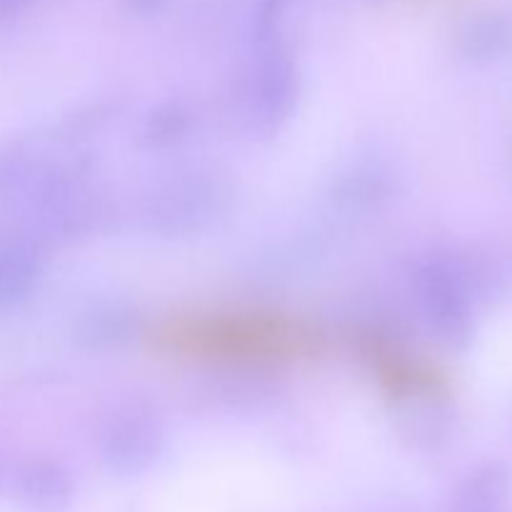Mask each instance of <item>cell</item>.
Segmentation results:
<instances>
[{
  "label": "cell",
  "instance_id": "cell-1",
  "mask_svg": "<svg viewBox=\"0 0 512 512\" xmlns=\"http://www.w3.org/2000/svg\"><path fill=\"white\" fill-rule=\"evenodd\" d=\"M238 188L218 168H188L150 188L140 203V228L158 238H193L233 210Z\"/></svg>",
  "mask_w": 512,
  "mask_h": 512
},
{
  "label": "cell",
  "instance_id": "cell-2",
  "mask_svg": "<svg viewBox=\"0 0 512 512\" xmlns=\"http://www.w3.org/2000/svg\"><path fill=\"white\" fill-rule=\"evenodd\" d=\"M303 95L298 60L278 38L260 40L253 63L235 90L243 128L253 135H275L295 115Z\"/></svg>",
  "mask_w": 512,
  "mask_h": 512
},
{
  "label": "cell",
  "instance_id": "cell-3",
  "mask_svg": "<svg viewBox=\"0 0 512 512\" xmlns=\"http://www.w3.org/2000/svg\"><path fill=\"white\" fill-rule=\"evenodd\" d=\"M415 308L428 333L448 350L463 353L478 333V305L463 288L443 255L420 258L410 270Z\"/></svg>",
  "mask_w": 512,
  "mask_h": 512
},
{
  "label": "cell",
  "instance_id": "cell-4",
  "mask_svg": "<svg viewBox=\"0 0 512 512\" xmlns=\"http://www.w3.org/2000/svg\"><path fill=\"white\" fill-rule=\"evenodd\" d=\"M168 428L148 410H123L100 433V460L115 478H140L168 453Z\"/></svg>",
  "mask_w": 512,
  "mask_h": 512
},
{
  "label": "cell",
  "instance_id": "cell-5",
  "mask_svg": "<svg viewBox=\"0 0 512 512\" xmlns=\"http://www.w3.org/2000/svg\"><path fill=\"white\" fill-rule=\"evenodd\" d=\"M400 190V173L385 158H360L330 180L328 198L348 213L383 208Z\"/></svg>",
  "mask_w": 512,
  "mask_h": 512
},
{
  "label": "cell",
  "instance_id": "cell-6",
  "mask_svg": "<svg viewBox=\"0 0 512 512\" xmlns=\"http://www.w3.org/2000/svg\"><path fill=\"white\" fill-rule=\"evenodd\" d=\"M393 425L408 448L433 453L450 440L455 413L448 400L433 393L403 395L393 405Z\"/></svg>",
  "mask_w": 512,
  "mask_h": 512
},
{
  "label": "cell",
  "instance_id": "cell-7",
  "mask_svg": "<svg viewBox=\"0 0 512 512\" xmlns=\"http://www.w3.org/2000/svg\"><path fill=\"white\" fill-rule=\"evenodd\" d=\"M10 493L25 512H68L73 508L75 485L58 460L33 458L10 475Z\"/></svg>",
  "mask_w": 512,
  "mask_h": 512
},
{
  "label": "cell",
  "instance_id": "cell-8",
  "mask_svg": "<svg viewBox=\"0 0 512 512\" xmlns=\"http://www.w3.org/2000/svg\"><path fill=\"white\" fill-rule=\"evenodd\" d=\"M140 313L123 303H100L73 323V340L85 353H120L138 340Z\"/></svg>",
  "mask_w": 512,
  "mask_h": 512
},
{
  "label": "cell",
  "instance_id": "cell-9",
  "mask_svg": "<svg viewBox=\"0 0 512 512\" xmlns=\"http://www.w3.org/2000/svg\"><path fill=\"white\" fill-rule=\"evenodd\" d=\"M43 258L33 240H0V308H15L38 290Z\"/></svg>",
  "mask_w": 512,
  "mask_h": 512
},
{
  "label": "cell",
  "instance_id": "cell-10",
  "mask_svg": "<svg viewBox=\"0 0 512 512\" xmlns=\"http://www.w3.org/2000/svg\"><path fill=\"white\" fill-rule=\"evenodd\" d=\"M510 470L500 460H483L468 470L453 495L450 512H508Z\"/></svg>",
  "mask_w": 512,
  "mask_h": 512
},
{
  "label": "cell",
  "instance_id": "cell-11",
  "mask_svg": "<svg viewBox=\"0 0 512 512\" xmlns=\"http://www.w3.org/2000/svg\"><path fill=\"white\" fill-rule=\"evenodd\" d=\"M438 253L443 255V260L453 270L455 278L468 290V295L475 300L478 310L488 308V305L498 303L503 298V270H500V265L488 253H480V250L473 248H448L438 250Z\"/></svg>",
  "mask_w": 512,
  "mask_h": 512
},
{
  "label": "cell",
  "instance_id": "cell-12",
  "mask_svg": "<svg viewBox=\"0 0 512 512\" xmlns=\"http://www.w3.org/2000/svg\"><path fill=\"white\" fill-rule=\"evenodd\" d=\"M198 113L188 100H165L155 105L140 123L135 143L143 150H173L193 138Z\"/></svg>",
  "mask_w": 512,
  "mask_h": 512
},
{
  "label": "cell",
  "instance_id": "cell-13",
  "mask_svg": "<svg viewBox=\"0 0 512 512\" xmlns=\"http://www.w3.org/2000/svg\"><path fill=\"white\" fill-rule=\"evenodd\" d=\"M120 108H123V105H120V100L115 98L85 100V103L65 110L58 120H53L48 133L43 135V140L60 143L65 145V148H80L85 140L103 133V130L118 118Z\"/></svg>",
  "mask_w": 512,
  "mask_h": 512
},
{
  "label": "cell",
  "instance_id": "cell-14",
  "mask_svg": "<svg viewBox=\"0 0 512 512\" xmlns=\"http://www.w3.org/2000/svg\"><path fill=\"white\" fill-rule=\"evenodd\" d=\"M512 45V25L508 18L495 13L475 15L455 35V50L463 60L475 65L493 63L503 58Z\"/></svg>",
  "mask_w": 512,
  "mask_h": 512
},
{
  "label": "cell",
  "instance_id": "cell-15",
  "mask_svg": "<svg viewBox=\"0 0 512 512\" xmlns=\"http://www.w3.org/2000/svg\"><path fill=\"white\" fill-rule=\"evenodd\" d=\"M43 165L40 138H10L0 143V195L23 193Z\"/></svg>",
  "mask_w": 512,
  "mask_h": 512
},
{
  "label": "cell",
  "instance_id": "cell-16",
  "mask_svg": "<svg viewBox=\"0 0 512 512\" xmlns=\"http://www.w3.org/2000/svg\"><path fill=\"white\" fill-rule=\"evenodd\" d=\"M295 0H258V13H255V38L270 40L278 38V25L283 15L288 13Z\"/></svg>",
  "mask_w": 512,
  "mask_h": 512
},
{
  "label": "cell",
  "instance_id": "cell-17",
  "mask_svg": "<svg viewBox=\"0 0 512 512\" xmlns=\"http://www.w3.org/2000/svg\"><path fill=\"white\" fill-rule=\"evenodd\" d=\"M120 3H123V8L133 15H150L155 13V10L163 8L168 0H120Z\"/></svg>",
  "mask_w": 512,
  "mask_h": 512
},
{
  "label": "cell",
  "instance_id": "cell-18",
  "mask_svg": "<svg viewBox=\"0 0 512 512\" xmlns=\"http://www.w3.org/2000/svg\"><path fill=\"white\" fill-rule=\"evenodd\" d=\"M25 0H0V8H10V5H20Z\"/></svg>",
  "mask_w": 512,
  "mask_h": 512
},
{
  "label": "cell",
  "instance_id": "cell-19",
  "mask_svg": "<svg viewBox=\"0 0 512 512\" xmlns=\"http://www.w3.org/2000/svg\"><path fill=\"white\" fill-rule=\"evenodd\" d=\"M0 485H3V468H0Z\"/></svg>",
  "mask_w": 512,
  "mask_h": 512
},
{
  "label": "cell",
  "instance_id": "cell-20",
  "mask_svg": "<svg viewBox=\"0 0 512 512\" xmlns=\"http://www.w3.org/2000/svg\"><path fill=\"white\" fill-rule=\"evenodd\" d=\"M510 163H512V153H510Z\"/></svg>",
  "mask_w": 512,
  "mask_h": 512
}]
</instances>
